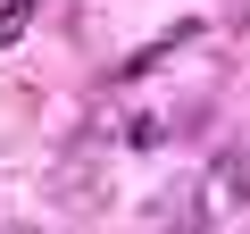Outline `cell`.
Here are the masks:
<instances>
[{
    "label": "cell",
    "instance_id": "1",
    "mask_svg": "<svg viewBox=\"0 0 250 234\" xmlns=\"http://www.w3.org/2000/svg\"><path fill=\"white\" fill-rule=\"evenodd\" d=\"M217 184H225V192H233V201L250 209V151H225V167H217Z\"/></svg>",
    "mask_w": 250,
    "mask_h": 234
},
{
    "label": "cell",
    "instance_id": "2",
    "mask_svg": "<svg viewBox=\"0 0 250 234\" xmlns=\"http://www.w3.org/2000/svg\"><path fill=\"white\" fill-rule=\"evenodd\" d=\"M17 34H25V9H0V50H9Z\"/></svg>",
    "mask_w": 250,
    "mask_h": 234
}]
</instances>
